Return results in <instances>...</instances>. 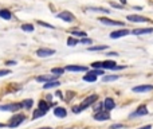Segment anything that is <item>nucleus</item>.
<instances>
[{
  "label": "nucleus",
  "instance_id": "7",
  "mask_svg": "<svg viewBox=\"0 0 153 129\" xmlns=\"http://www.w3.org/2000/svg\"><path fill=\"white\" fill-rule=\"evenodd\" d=\"M126 19L132 23H149V19L145 18V16H141V15H128Z\"/></svg>",
  "mask_w": 153,
  "mask_h": 129
},
{
  "label": "nucleus",
  "instance_id": "5",
  "mask_svg": "<svg viewBox=\"0 0 153 129\" xmlns=\"http://www.w3.org/2000/svg\"><path fill=\"white\" fill-rule=\"evenodd\" d=\"M56 18L62 19V20L66 22V23H71V22L75 20V16L73 15L70 11H62L61 13H58V15H56Z\"/></svg>",
  "mask_w": 153,
  "mask_h": 129
},
{
  "label": "nucleus",
  "instance_id": "30",
  "mask_svg": "<svg viewBox=\"0 0 153 129\" xmlns=\"http://www.w3.org/2000/svg\"><path fill=\"white\" fill-rule=\"evenodd\" d=\"M118 79V75H103L102 81L103 82H111V81H116Z\"/></svg>",
  "mask_w": 153,
  "mask_h": 129
},
{
  "label": "nucleus",
  "instance_id": "40",
  "mask_svg": "<svg viewBox=\"0 0 153 129\" xmlns=\"http://www.w3.org/2000/svg\"><path fill=\"white\" fill-rule=\"evenodd\" d=\"M140 129H152V125H145V127H143Z\"/></svg>",
  "mask_w": 153,
  "mask_h": 129
},
{
  "label": "nucleus",
  "instance_id": "2",
  "mask_svg": "<svg viewBox=\"0 0 153 129\" xmlns=\"http://www.w3.org/2000/svg\"><path fill=\"white\" fill-rule=\"evenodd\" d=\"M24 120H26V116H24V114H15V116L11 117L10 122H8L7 125L10 128H16V127H19V125H20Z\"/></svg>",
  "mask_w": 153,
  "mask_h": 129
},
{
  "label": "nucleus",
  "instance_id": "42",
  "mask_svg": "<svg viewBox=\"0 0 153 129\" xmlns=\"http://www.w3.org/2000/svg\"><path fill=\"white\" fill-rule=\"evenodd\" d=\"M4 127H5L4 124H0V128H4Z\"/></svg>",
  "mask_w": 153,
  "mask_h": 129
},
{
  "label": "nucleus",
  "instance_id": "12",
  "mask_svg": "<svg viewBox=\"0 0 153 129\" xmlns=\"http://www.w3.org/2000/svg\"><path fill=\"white\" fill-rule=\"evenodd\" d=\"M98 20H100L102 24H105V26H118V27H122V26H124V22L111 20V19H109V18H100Z\"/></svg>",
  "mask_w": 153,
  "mask_h": 129
},
{
  "label": "nucleus",
  "instance_id": "32",
  "mask_svg": "<svg viewBox=\"0 0 153 129\" xmlns=\"http://www.w3.org/2000/svg\"><path fill=\"white\" fill-rule=\"evenodd\" d=\"M91 67L95 69V70H100V69H102V62H93Z\"/></svg>",
  "mask_w": 153,
  "mask_h": 129
},
{
  "label": "nucleus",
  "instance_id": "28",
  "mask_svg": "<svg viewBox=\"0 0 153 129\" xmlns=\"http://www.w3.org/2000/svg\"><path fill=\"white\" fill-rule=\"evenodd\" d=\"M59 82L58 81H54V82H48V84H45V86H43V89H51V87H56L59 86Z\"/></svg>",
  "mask_w": 153,
  "mask_h": 129
},
{
  "label": "nucleus",
  "instance_id": "31",
  "mask_svg": "<svg viewBox=\"0 0 153 129\" xmlns=\"http://www.w3.org/2000/svg\"><path fill=\"white\" fill-rule=\"evenodd\" d=\"M38 24H39V26H43V27H47V28H51V30L55 28L53 24H48V23H46V22H42V20H38Z\"/></svg>",
  "mask_w": 153,
  "mask_h": 129
},
{
  "label": "nucleus",
  "instance_id": "43",
  "mask_svg": "<svg viewBox=\"0 0 153 129\" xmlns=\"http://www.w3.org/2000/svg\"><path fill=\"white\" fill-rule=\"evenodd\" d=\"M39 129H53V128H39Z\"/></svg>",
  "mask_w": 153,
  "mask_h": 129
},
{
  "label": "nucleus",
  "instance_id": "39",
  "mask_svg": "<svg viewBox=\"0 0 153 129\" xmlns=\"http://www.w3.org/2000/svg\"><path fill=\"white\" fill-rule=\"evenodd\" d=\"M5 65H16V62L15 61H7L5 62Z\"/></svg>",
  "mask_w": 153,
  "mask_h": 129
},
{
  "label": "nucleus",
  "instance_id": "38",
  "mask_svg": "<svg viewBox=\"0 0 153 129\" xmlns=\"http://www.w3.org/2000/svg\"><path fill=\"white\" fill-rule=\"evenodd\" d=\"M108 55H110V57H117L118 54L117 53H114V51H111V53H108Z\"/></svg>",
  "mask_w": 153,
  "mask_h": 129
},
{
  "label": "nucleus",
  "instance_id": "4",
  "mask_svg": "<svg viewBox=\"0 0 153 129\" xmlns=\"http://www.w3.org/2000/svg\"><path fill=\"white\" fill-rule=\"evenodd\" d=\"M97 100H98V95L97 94H91V95H89V97H86L83 101H82V104H81L82 110H85V109H87L89 106H91L94 102H97Z\"/></svg>",
  "mask_w": 153,
  "mask_h": 129
},
{
  "label": "nucleus",
  "instance_id": "13",
  "mask_svg": "<svg viewBox=\"0 0 153 129\" xmlns=\"http://www.w3.org/2000/svg\"><path fill=\"white\" fill-rule=\"evenodd\" d=\"M65 70L66 71H74V73H79V71H89V69L86 67V66H76V65H67L66 67H65Z\"/></svg>",
  "mask_w": 153,
  "mask_h": 129
},
{
  "label": "nucleus",
  "instance_id": "8",
  "mask_svg": "<svg viewBox=\"0 0 153 129\" xmlns=\"http://www.w3.org/2000/svg\"><path fill=\"white\" fill-rule=\"evenodd\" d=\"M102 69H105V70H121V69H125V66H117L114 61H103Z\"/></svg>",
  "mask_w": 153,
  "mask_h": 129
},
{
  "label": "nucleus",
  "instance_id": "15",
  "mask_svg": "<svg viewBox=\"0 0 153 129\" xmlns=\"http://www.w3.org/2000/svg\"><path fill=\"white\" fill-rule=\"evenodd\" d=\"M148 113H149L148 108H146L145 105H141L136 109V112H133V113L130 114V119H132V117H137V116H146Z\"/></svg>",
  "mask_w": 153,
  "mask_h": 129
},
{
  "label": "nucleus",
  "instance_id": "25",
  "mask_svg": "<svg viewBox=\"0 0 153 129\" xmlns=\"http://www.w3.org/2000/svg\"><path fill=\"white\" fill-rule=\"evenodd\" d=\"M46 114V112L40 110V109H36V110H34V113H32V120H36V119H40V117H43Z\"/></svg>",
  "mask_w": 153,
  "mask_h": 129
},
{
  "label": "nucleus",
  "instance_id": "37",
  "mask_svg": "<svg viewBox=\"0 0 153 129\" xmlns=\"http://www.w3.org/2000/svg\"><path fill=\"white\" fill-rule=\"evenodd\" d=\"M81 110H82L81 105H79V106H74V108H73V112H74V113H79Z\"/></svg>",
  "mask_w": 153,
  "mask_h": 129
},
{
  "label": "nucleus",
  "instance_id": "20",
  "mask_svg": "<svg viewBox=\"0 0 153 129\" xmlns=\"http://www.w3.org/2000/svg\"><path fill=\"white\" fill-rule=\"evenodd\" d=\"M38 106H39L38 109H40V110L46 112V113H47L48 109H50V105H48V102H47L46 100H39V102H38Z\"/></svg>",
  "mask_w": 153,
  "mask_h": 129
},
{
  "label": "nucleus",
  "instance_id": "11",
  "mask_svg": "<svg viewBox=\"0 0 153 129\" xmlns=\"http://www.w3.org/2000/svg\"><path fill=\"white\" fill-rule=\"evenodd\" d=\"M59 75H55V74H53V75H39L36 77V81L38 82H45V84H48V82H54V81H58Z\"/></svg>",
  "mask_w": 153,
  "mask_h": 129
},
{
  "label": "nucleus",
  "instance_id": "9",
  "mask_svg": "<svg viewBox=\"0 0 153 129\" xmlns=\"http://www.w3.org/2000/svg\"><path fill=\"white\" fill-rule=\"evenodd\" d=\"M55 54V50L54 48H45V47H40L36 50V55L40 57V58H46V57H51Z\"/></svg>",
  "mask_w": 153,
  "mask_h": 129
},
{
  "label": "nucleus",
  "instance_id": "6",
  "mask_svg": "<svg viewBox=\"0 0 153 129\" xmlns=\"http://www.w3.org/2000/svg\"><path fill=\"white\" fill-rule=\"evenodd\" d=\"M129 34H132V31H129L128 28H121V30H116V31L110 32V38L111 39H118V38L126 37Z\"/></svg>",
  "mask_w": 153,
  "mask_h": 129
},
{
  "label": "nucleus",
  "instance_id": "16",
  "mask_svg": "<svg viewBox=\"0 0 153 129\" xmlns=\"http://www.w3.org/2000/svg\"><path fill=\"white\" fill-rule=\"evenodd\" d=\"M103 108L106 109V110H113L114 108H116V102H114V100L111 97H108L105 98V101H103Z\"/></svg>",
  "mask_w": 153,
  "mask_h": 129
},
{
  "label": "nucleus",
  "instance_id": "19",
  "mask_svg": "<svg viewBox=\"0 0 153 129\" xmlns=\"http://www.w3.org/2000/svg\"><path fill=\"white\" fill-rule=\"evenodd\" d=\"M87 11H91V12H100V13H110L111 11H109L108 8H103V7H87Z\"/></svg>",
  "mask_w": 153,
  "mask_h": 129
},
{
  "label": "nucleus",
  "instance_id": "33",
  "mask_svg": "<svg viewBox=\"0 0 153 129\" xmlns=\"http://www.w3.org/2000/svg\"><path fill=\"white\" fill-rule=\"evenodd\" d=\"M81 43L82 45H90V43H93V40L89 38H83V39H81Z\"/></svg>",
  "mask_w": 153,
  "mask_h": 129
},
{
  "label": "nucleus",
  "instance_id": "27",
  "mask_svg": "<svg viewBox=\"0 0 153 129\" xmlns=\"http://www.w3.org/2000/svg\"><path fill=\"white\" fill-rule=\"evenodd\" d=\"M65 71H66V70H65L63 67H54V69H51V73L55 74V75H62Z\"/></svg>",
  "mask_w": 153,
  "mask_h": 129
},
{
  "label": "nucleus",
  "instance_id": "36",
  "mask_svg": "<svg viewBox=\"0 0 153 129\" xmlns=\"http://www.w3.org/2000/svg\"><path fill=\"white\" fill-rule=\"evenodd\" d=\"M110 5L113 8H120V10H122V8H124V5H122V4H117V3H110Z\"/></svg>",
  "mask_w": 153,
  "mask_h": 129
},
{
  "label": "nucleus",
  "instance_id": "3",
  "mask_svg": "<svg viewBox=\"0 0 153 129\" xmlns=\"http://www.w3.org/2000/svg\"><path fill=\"white\" fill-rule=\"evenodd\" d=\"M22 108H23L22 102H12V104H7V105H0V110L1 112H18Z\"/></svg>",
  "mask_w": 153,
  "mask_h": 129
},
{
  "label": "nucleus",
  "instance_id": "17",
  "mask_svg": "<svg viewBox=\"0 0 153 129\" xmlns=\"http://www.w3.org/2000/svg\"><path fill=\"white\" fill-rule=\"evenodd\" d=\"M54 116L58 117V119H65V117L67 116V112L65 108H61V106H56L55 109H54Z\"/></svg>",
  "mask_w": 153,
  "mask_h": 129
},
{
  "label": "nucleus",
  "instance_id": "26",
  "mask_svg": "<svg viewBox=\"0 0 153 129\" xmlns=\"http://www.w3.org/2000/svg\"><path fill=\"white\" fill-rule=\"evenodd\" d=\"M70 32H71V37H74V38L75 37H81L82 39H83V38L87 37V34L85 31H76V30H75V31H70Z\"/></svg>",
  "mask_w": 153,
  "mask_h": 129
},
{
  "label": "nucleus",
  "instance_id": "18",
  "mask_svg": "<svg viewBox=\"0 0 153 129\" xmlns=\"http://www.w3.org/2000/svg\"><path fill=\"white\" fill-rule=\"evenodd\" d=\"M153 28L152 27H148V28H136L132 31L133 35H145V34H152Z\"/></svg>",
  "mask_w": 153,
  "mask_h": 129
},
{
  "label": "nucleus",
  "instance_id": "23",
  "mask_svg": "<svg viewBox=\"0 0 153 129\" xmlns=\"http://www.w3.org/2000/svg\"><path fill=\"white\" fill-rule=\"evenodd\" d=\"M22 105H23L24 109H31L32 105H34V101L31 98H27V100H23L22 101Z\"/></svg>",
  "mask_w": 153,
  "mask_h": 129
},
{
  "label": "nucleus",
  "instance_id": "1",
  "mask_svg": "<svg viewBox=\"0 0 153 129\" xmlns=\"http://www.w3.org/2000/svg\"><path fill=\"white\" fill-rule=\"evenodd\" d=\"M97 75H103V70H91V71H87L86 75L82 77L85 82H95L97 81Z\"/></svg>",
  "mask_w": 153,
  "mask_h": 129
},
{
  "label": "nucleus",
  "instance_id": "24",
  "mask_svg": "<svg viewBox=\"0 0 153 129\" xmlns=\"http://www.w3.org/2000/svg\"><path fill=\"white\" fill-rule=\"evenodd\" d=\"M78 43H81V40H78L74 37H70L69 39H67V46H69V47H74V46H76Z\"/></svg>",
  "mask_w": 153,
  "mask_h": 129
},
{
  "label": "nucleus",
  "instance_id": "10",
  "mask_svg": "<svg viewBox=\"0 0 153 129\" xmlns=\"http://www.w3.org/2000/svg\"><path fill=\"white\" fill-rule=\"evenodd\" d=\"M153 90V85H138L132 89L133 93H148Z\"/></svg>",
  "mask_w": 153,
  "mask_h": 129
},
{
  "label": "nucleus",
  "instance_id": "22",
  "mask_svg": "<svg viewBox=\"0 0 153 129\" xmlns=\"http://www.w3.org/2000/svg\"><path fill=\"white\" fill-rule=\"evenodd\" d=\"M89 51H102V50H108V46L106 45H101V46H89L87 48Z\"/></svg>",
  "mask_w": 153,
  "mask_h": 129
},
{
  "label": "nucleus",
  "instance_id": "21",
  "mask_svg": "<svg viewBox=\"0 0 153 129\" xmlns=\"http://www.w3.org/2000/svg\"><path fill=\"white\" fill-rule=\"evenodd\" d=\"M0 18L4 19V20H11L12 19V13L8 10H0Z\"/></svg>",
  "mask_w": 153,
  "mask_h": 129
},
{
  "label": "nucleus",
  "instance_id": "44",
  "mask_svg": "<svg viewBox=\"0 0 153 129\" xmlns=\"http://www.w3.org/2000/svg\"><path fill=\"white\" fill-rule=\"evenodd\" d=\"M67 129H73V128H67Z\"/></svg>",
  "mask_w": 153,
  "mask_h": 129
},
{
  "label": "nucleus",
  "instance_id": "35",
  "mask_svg": "<svg viewBox=\"0 0 153 129\" xmlns=\"http://www.w3.org/2000/svg\"><path fill=\"white\" fill-rule=\"evenodd\" d=\"M122 128H124V125L122 124H114V125H111L109 129H122Z\"/></svg>",
  "mask_w": 153,
  "mask_h": 129
},
{
  "label": "nucleus",
  "instance_id": "14",
  "mask_svg": "<svg viewBox=\"0 0 153 129\" xmlns=\"http://www.w3.org/2000/svg\"><path fill=\"white\" fill-rule=\"evenodd\" d=\"M109 119H110V114H109V112L105 110V109L94 114V120H97V121H106V120H109Z\"/></svg>",
  "mask_w": 153,
  "mask_h": 129
},
{
  "label": "nucleus",
  "instance_id": "41",
  "mask_svg": "<svg viewBox=\"0 0 153 129\" xmlns=\"http://www.w3.org/2000/svg\"><path fill=\"white\" fill-rule=\"evenodd\" d=\"M120 3H121L122 5H125V4H126V0H120Z\"/></svg>",
  "mask_w": 153,
  "mask_h": 129
},
{
  "label": "nucleus",
  "instance_id": "34",
  "mask_svg": "<svg viewBox=\"0 0 153 129\" xmlns=\"http://www.w3.org/2000/svg\"><path fill=\"white\" fill-rule=\"evenodd\" d=\"M8 74H11V70H7V69H3V70H0V77L8 75Z\"/></svg>",
  "mask_w": 153,
  "mask_h": 129
},
{
  "label": "nucleus",
  "instance_id": "29",
  "mask_svg": "<svg viewBox=\"0 0 153 129\" xmlns=\"http://www.w3.org/2000/svg\"><path fill=\"white\" fill-rule=\"evenodd\" d=\"M22 30L26 32H34V26L32 24H22Z\"/></svg>",
  "mask_w": 153,
  "mask_h": 129
}]
</instances>
